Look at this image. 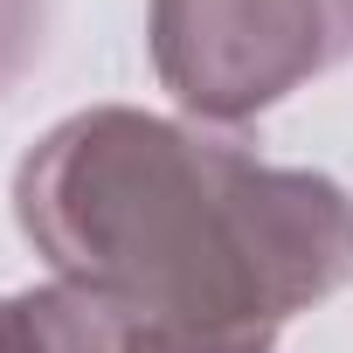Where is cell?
Here are the masks:
<instances>
[{"instance_id": "obj_4", "label": "cell", "mask_w": 353, "mask_h": 353, "mask_svg": "<svg viewBox=\"0 0 353 353\" xmlns=\"http://www.w3.org/2000/svg\"><path fill=\"white\" fill-rule=\"evenodd\" d=\"M0 353H35V346H28V319H21V298H0Z\"/></svg>"}, {"instance_id": "obj_1", "label": "cell", "mask_w": 353, "mask_h": 353, "mask_svg": "<svg viewBox=\"0 0 353 353\" xmlns=\"http://www.w3.org/2000/svg\"><path fill=\"white\" fill-rule=\"evenodd\" d=\"M14 222L63 284L104 291L181 353H277L353 277L339 181L132 104H90L28 145Z\"/></svg>"}, {"instance_id": "obj_3", "label": "cell", "mask_w": 353, "mask_h": 353, "mask_svg": "<svg viewBox=\"0 0 353 353\" xmlns=\"http://www.w3.org/2000/svg\"><path fill=\"white\" fill-rule=\"evenodd\" d=\"M42 49V0H0V90Z\"/></svg>"}, {"instance_id": "obj_2", "label": "cell", "mask_w": 353, "mask_h": 353, "mask_svg": "<svg viewBox=\"0 0 353 353\" xmlns=\"http://www.w3.org/2000/svg\"><path fill=\"white\" fill-rule=\"evenodd\" d=\"M145 42L181 111L243 125L353 56V0H152Z\"/></svg>"}]
</instances>
